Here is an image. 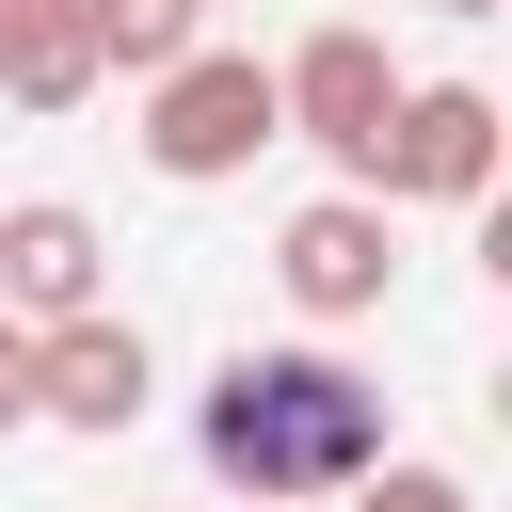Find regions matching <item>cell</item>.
<instances>
[{"label": "cell", "instance_id": "10", "mask_svg": "<svg viewBox=\"0 0 512 512\" xmlns=\"http://www.w3.org/2000/svg\"><path fill=\"white\" fill-rule=\"evenodd\" d=\"M352 512H480V496H464L448 464H400V448H384V464L352 480Z\"/></svg>", "mask_w": 512, "mask_h": 512}, {"label": "cell", "instance_id": "13", "mask_svg": "<svg viewBox=\"0 0 512 512\" xmlns=\"http://www.w3.org/2000/svg\"><path fill=\"white\" fill-rule=\"evenodd\" d=\"M192 16H224V0H192Z\"/></svg>", "mask_w": 512, "mask_h": 512}, {"label": "cell", "instance_id": "1", "mask_svg": "<svg viewBox=\"0 0 512 512\" xmlns=\"http://www.w3.org/2000/svg\"><path fill=\"white\" fill-rule=\"evenodd\" d=\"M192 448L240 512H304V496H352L400 432H384V384L336 352V336H272V352H224L208 400H192Z\"/></svg>", "mask_w": 512, "mask_h": 512}, {"label": "cell", "instance_id": "4", "mask_svg": "<svg viewBox=\"0 0 512 512\" xmlns=\"http://www.w3.org/2000/svg\"><path fill=\"white\" fill-rule=\"evenodd\" d=\"M496 144H512V112L480 80H400V112L368 144V192L384 208H480L496 192Z\"/></svg>", "mask_w": 512, "mask_h": 512}, {"label": "cell", "instance_id": "14", "mask_svg": "<svg viewBox=\"0 0 512 512\" xmlns=\"http://www.w3.org/2000/svg\"><path fill=\"white\" fill-rule=\"evenodd\" d=\"M0 16H16V0H0Z\"/></svg>", "mask_w": 512, "mask_h": 512}, {"label": "cell", "instance_id": "2", "mask_svg": "<svg viewBox=\"0 0 512 512\" xmlns=\"http://www.w3.org/2000/svg\"><path fill=\"white\" fill-rule=\"evenodd\" d=\"M288 144V112H272V64L256 48H176L160 80H144V176H176V192H224V176H256Z\"/></svg>", "mask_w": 512, "mask_h": 512}, {"label": "cell", "instance_id": "7", "mask_svg": "<svg viewBox=\"0 0 512 512\" xmlns=\"http://www.w3.org/2000/svg\"><path fill=\"white\" fill-rule=\"evenodd\" d=\"M80 304H112V240H96V208H64V192H16L0 208V320H80Z\"/></svg>", "mask_w": 512, "mask_h": 512}, {"label": "cell", "instance_id": "6", "mask_svg": "<svg viewBox=\"0 0 512 512\" xmlns=\"http://www.w3.org/2000/svg\"><path fill=\"white\" fill-rule=\"evenodd\" d=\"M144 400H160V352H144V320H112V304H80V320H48L32 336V416L48 432H144Z\"/></svg>", "mask_w": 512, "mask_h": 512}, {"label": "cell", "instance_id": "3", "mask_svg": "<svg viewBox=\"0 0 512 512\" xmlns=\"http://www.w3.org/2000/svg\"><path fill=\"white\" fill-rule=\"evenodd\" d=\"M272 112H288V144L336 160V192H368V144H384V112H400V48H384L368 16H320V32L272 64Z\"/></svg>", "mask_w": 512, "mask_h": 512}, {"label": "cell", "instance_id": "11", "mask_svg": "<svg viewBox=\"0 0 512 512\" xmlns=\"http://www.w3.org/2000/svg\"><path fill=\"white\" fill-rule=\"evenodd\" d=\"M0 432H32V320H0Z\"/></svg>", "mask_w": 512, "mask_h": 512}, {"label": "cell", "instance_id": "9", "mask_svg": "<svg viewBox=\"0 0 512 512\" xmlns=\"http://www.w3.org/2000/svg\"><path fill=\"white\" fill-rule=\"evenodd\" d=\"M80 32H96V80H160L208 16H192V0H80Z\"/></svg>", "mask_w": 512, "mask_h": 512}, {"label": "cell", "instance_id": "8", "mask_svg": "<svg viewBox=\"0 0 512 512\" xmlns=\"http://www.w3.org/2000/svg\"><path fill=\"white\" fill-rule=\"evenodd\" d=\"M0 96H16V112H80V96H96L80 0H16V16H0Z\"/></svg>", "mask_w": 512, "mask_h": 512}, {"label": "cell", "instance_id": "5", "mask_svg": "<svg viewBox=\"0 0 512 512\" xmlns=\"http://www.w3.org/2000/svg\"><path fill=\"white\" fill-rule=\"evenodd\" d=\"M272 288L336 336V320H368L384 288H400V240H384V192H304L288 224H272Z\"/></svg>", "mask_w": 512, "mask_h": 512}, {"label": "cell", "instance_id": "12", "mask_svg": "<svg viewBox=\"0 0 512 512\" xmlns=\"http://www.w3.org/2000/svg\"><path fill=\"white\" fill-rule=\"evenodd\" d=\"M432 16H496V0H432Z\"/></svg>", "mask_w": 512, "mask_h": 512}]
</instances>
